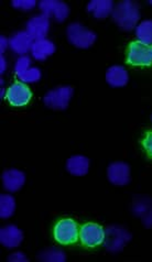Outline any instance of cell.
Returning <instances> with one entry per match:
<instances>
[{
    "mask_svg": "<svg viewBox=\"0 0 152 262\" xmlns=\"http://www.w3.org/2000/svg\"><path fill=\"white\" fill-rule=\"evenodd\" d=\"M133 212L141 218L142 224L147 228L152 227V201L147 198H138L134 201Z\"/></svg>",
    "mask_w": 152,
    "mask_h": 262,
    "instance_id": "14",
    "label": "cell"
},
{
    "mask_svg": "<svg viewBox=\"0 0 152 262\" xmlns=\"http://www.w3.org/2000/svg\"><path fill=\"white\" fill-rule=\"evenodd\" d=\"M31 68V59L27 55L20 56L14 64V72H16L17 77L23 75L24 73Z\"/></svg>",
    "mask_w": 152,
    "mask_h": 262,
    "instance_id": "24",
    "label": "cell"
},
{
    "mask_svg": "<svg viewBox=\"0 0 152 262\" xmlns=\"http://www.w3.org/2000/svg\"><path fill=\"white\" fill-rule=\"evenodd\" d=\"M16 210V200L9 194H3L0 196V217L7 220L13 215Z\"/></svg>",
    "mask_w": 152,
    "mask_h": 262,
    "instance_id": "20",
    "label": "cell"
},
{
    "mask_svg": "<svg viewBox=\"0 0 152 262\" xmlns=\"http://www.w3.org/2000/svg\"><path fill=\"white\" fill-rule=\"evenodd\" d=\"M79 239L88 248H95L104 244L105 229L98 224L88 223L79 229Z\"/></svg>",
    "mask_w": 152,
    "mask_h": 262,
    "instance_id": "7",
    "label": "cell"
},
{
    "mask_svg": "<svg viewBox=\"0 0 152 262\" xmlns=\"http://www.w3.org/2000/svg\"><path fill=\"white\" fill-rule=\"evenodd\" d=\"M3 184L6 191L8 192H17L24 186L26 182V176L24 172L16 169L7 170L3 173Z\"/></svg>",
    "mask_w": 152,
    "mask_h": 262,
    "instance_id": "15",
    "label": "cell"
},
{
    "mask_svg": "<svg viewBox=\"0 0 152 262\" xmlns=\"http://www.w3.org/2000/svg\"><path fill=\"white\" fill-rule=\"evenodd\" d=\"M24 240V232L14 225H8L0 230V243L6 248H16Z\"/></svg>",
    "mask_w": 152,
    "mask_h": 262,
    "instance_id": "13",
    "label": "cell"
},
{
    "mask_svg": "<svg viewBox=\"0 0 152 262\" xmlns=\"http://www.w3.org/2000/svg\"><path fill=\"white\" fill-rule=\"evenodd\" d=\"M149 4H150V5H152V2H149Z\"/></svg>",
    "mask_w": 152,
    "mask_h": 262,
    "instance_id": "30",
    "label": "cell"
},
{
    "mask_svg": "<svg viewBox=\"0 0 152 262\" xmlns=\"http://www.w3.org/2000/svg\"><path fill=\"white\" fill-rule=\"evenodd\" d=\"M136 36L138 41L152 46V20H144L137 26Z\"/></svg>",
    "mask_w": 152,
    "mask_h": 262,
    "instance_id": "21",
    "label": "cell"
},
{
    "mask_svg": "<svg viewBox=\"0 0 152 262\" xmlns=\"http://www.w3.org/2000/svg\"><path fill=\"white\" fill-rule=\"evenodd\" d=\"M39 8L43 16L53 18L57 23H63L70 14L69 6L61 0H42L39 3Z\"/></svg>",
    "mask_w": 152,
    "mask_h": 262,
    "instance_id": "8",
    "label": "cell"
},
{
    "mask_svg": "<svg viewBox=\"0 0 152 262\" xmlns=\"http://www.w3.org/2000/svg\"><path fill=\"white\" fill-rule=\"evenodd\" d=\"M67 35L71 45L79 49H89L96 41V33L78 23L69 25Z\"/></svg>",
    "mask_w": 152,
    "mask_h": 262,
    "instance_id": "2",
    "label": "cell"
},
{
    "mask_svg": "<svg viewBox=\"0 0 152 262\" xmlns=\"http://www.w3.org/2000/svg\"><path fill=\"white\" fill-rule=\"evenodd\" d=\"M54 239L61 245H72L79 238V228L74 220L63 218L56 223L53 229Z\"/></svg>",
    "mask_w": 152,
    "mask_h": 262,
    "instance_id": "4",
    "label": "cell"
},
{
    "mask_svg": "<svg viewBox=\"0 0 152 262\" xmlns=\"http://www.w3.org/2000/svg\"><path fill=\"white\" fill-rule=\"evenodd\" d=\"M130 239L132 235L126 229L112 226L105 230V248L111 252H119L124 249Z\"/></svg>",
    "mask_w": 152,
    "mask_h": 262,
    "instance_id": "6",
    "label": "cell"
},
{
    "mask_svg": "<svg viewBox=\"0 0 152 262\" xmlns=\"http://www.w3.org/2000/svg\"><path fill=\"white\" fill-rule=\"evenodd\" d=\"M6 70H7V61L5 59V56L2 55L0 56V73L3 74V73L6 72Z\"/></svg>",
    "mask_w": 152,
    "mask_h": 262,
    "instance_id": "29",
    "label": "cell"
},
{
    "mask_svg": "<svg viewBox=\"0 0 152 262\" xmlns=\"http://www.w3.org/2000/svg\"><path fill=\"white\" fill-rule=\"evenodd\" d=\"M41 71L38 69V68H30L29 70H27L23 75H20L18 78L20 79V82L23 83H30V84H33V83H37L39 82L41 79Z\"/></svg>",
    "mask_w": 152,
    "mask_h": 262,
    "instance_id": "23",
    "label": "cell"
},
{
    "mask_svg": "<svg viewBox=\"0 0 152 262\" xmlns=\"http://www.w3.org/2000/svg\"><path fill=\"white\" fill-rule=\"evenodd\" d=\"M11 5L13 6V8L18 10L30 11L37 6V2L35 0H12Z\"/></svg>",
    "mask_w": 152,
    "mask_h": 262,
    "instance_id": "25",
    "label": "cell"
},
{
    "mask_svg": "<svg viewBox=\"0 0 152 262\" xmlns=\"http://www.w3.org/2000/svg\"><path fill=\"white\" fill-rule=\"evenodd\" d=\"M106 82L112 87H124L129 82L127 70L120 65H114L106 72Z\"/></svg>",
    "mask_w": 152,
    "mask_h": 262,
    "instance_id": "16",
    "label": "cell"
},
{
    "mask_svg": "<svg viewBox=\"0 0 152 262\" xmlns=\"http://www.w3.org/2000/svg\"><path fill=\"white\" fill-rule=\"evenodd\" d=\"M32 45L33 40L27 31L16 32L9 38V48L19 55L24 56L29 51H31Z\"/></svg>",
    "mask_w": 152,
    "mask_h": 262,
    "instance_id": "12",
    "label": "cell"
},
{
    "mask_svg": "<svg viewBox=\"0 0 152 262\" xmlns=\"http://www.w3.org/2000/svg\"><path fill=\"white\" fill-rule=\"evenodd\" d=\"M56 51L55 45L48 39L33 41L31 48V54L37 61H46L49 56L54 54Z\"/></svg>",
    "mask_w": 152,
    "mask_h": 262,
    "instance_id": "17",
    "label": "cell"
},
{
    "mask_svg": "<svg viewBox=\"0 0 152 262\" xmlns=\"http://www.w3.org/2000/svg\"><path fill=\"white\" fill-rule=\"evenodd\" d=\"M114 10V2L112 0H92L88 5V11L96 19H105Z\"/></svg>",
    "mask_w": 152,
    "mask_h": 262,
    "instance_id": "18",
    "label": "cell"
},
{
    "mask_svg": "<svg viewBox=\"0 0 152 262\" xmlns=\"http://www.w3.org/2000/svg\"><path fill=\"white\" fill-rule=\"evenodd\" d=\"M142 145L144 150L147 151V154L152 157V131H149L146 137H144V139L142 140Z\"/></svg>",
    "mask_w": 152,
    "mask_h": 262,
    "instance_id": "26",
    "label": "cell"
},
{
    "mask_svg": "<svg viewBox=\"0 0 152 262\" xmlns=\"http://www.w3.org/2000/svg\"><path fill=\"white\" fill-rule=\"evenodd\" d=\"M113 19L120 29L124 31H132L137 27L140 20L139 6L135 2H120L114 7Z\"/></svg>",
    "mask_w": 152,
    "mask_h": 262,
    "instance_id": "1",
    "label": "cell"
},
{
    "mask_svg": "<svg viewBox=\"0 0 152 262\" xmlns=\"http://www.w3.org/2000/svg\"><path fill=\"white\" fill-rule=\"evenodd\" d=\"M107 178L114 185H127L130 182V167L125 162H114L108 166Z\"/></svg>",
    "mask_w": 152,
    "mask_h": 262,
    "instance_id": "11",
    "label": "cell"
},
{
    "mask_svg": "<svg viewBox=\"0 0 152 262\" xmlns=\"http://www.w3.org/2000/svg\"><path fill=\"white\" fill-rule=\"evenodd\" d=\"M73 94L74 91L71 86H60L48 92L43 97V101L49 108L55 109V111H64L69 107Z\"/></svg>",
    "mask_w": 152,
    "mask_h": 262,
    "instance_id": "5",
    "label": "cell"
},
{
    "mask_svg": "<svg viewBox=\"0 0 152 262\" xmlns=\"http://www.w3.org/2000/svg\"><path fill=\"white\" fill-rule=\"evenodd\" d=\"M67 170L72 176L84 177L90 170V160L84 156H73L67 162Z\"/></svg>",
    "mask_w": 152,
    "mask_h": 262,
    "instance_id": "19",
    "label": "cell"
},
{
    "mask_svg": "<svg viewBox=\"0 0 152 262\" xmlns=\"http://www.w3.org/2000/svg\"><path fill=\"white\" fill-rule=\"evenodd\" d=\"M40 261H47V262H64L67 260L65 253L57 249V248H50L40 253L38 258Z\"/></svg>",
    "mask_w": 152,
    "mask_h": 262,
    "instance_id": "22",
    "label": "cell"
},
{
    "mask_svg": "<svg viewBox=\"0 0 152 262\" xmlns=\"http://www.w3.org/2000/svg\"><path fill=\"white\" fill-rule=\"evenodd\" d=\"M6 97L9 104L14 107L26 106L32 97V93L29 87L23 83L18 82L12 84L6 93Z\"/></svg>",
    "mask_w": 152,
    "mask_h": 262,
    "instance_id": "9",
    "label": "cell"
},
{
    "mask_svg": "<svg viewBox=\"0 0 152 262\" xmlns=\"http://www.w3.org/2000/svg\"><path fill=\"white\" fill-rule=\"evenodd\" d=\"M9 47V39H7L6 36H0V53L2 55L6 52L7 48Z\"/></svg>",
    "mask_w": 152,
    "mask_h": 262,
    "instance_id": "28",
    "label": "cell"
},
{
    "mask_svg": "<svg viewBox=\"0 0 152 262\" xmlns=\"http://www.w3.org/2000/svg\"><path fill=\"white\" fill-rule=\"evenodd\" d=\"M127 62L134 67H150L152 65V46L140 41H134L127 50Z\"/></svg>",
    "mask_w": 152,
    "mask_h": 262,
    "instance_id": "3",
    "label": "cell"
},
{
    "mask_svg": "<svg viewBox=\"0 0 152 262\" xmlns=\"http://www.w3.org/2000/svg\"><path fill=\"white\" fill-rule=\"evenodd\" d=\"M151 119H152V117H151Z\"/></svg>",
    "mask_w": 152,
    "mask_h": 262,
    "instance_id": "31",
    "label": "cell"
},
{
    "mask_svg": "<svg viewBox=\"0 0 152 262\" xmlns=\"http://www.w3.org/2000/svg\"><path fill=\"white\" fill-rule=\"evenodd\" d=\"M50 29V19L46 16H34L29 19L26 27V31L31 36L33 41L47 39V34Z\"/></svg>",
    "mask_w": 152,
    "mask_h": 262,
    "instance_id": "10",
    "label": "cell"
},
{
    "mask_svg": "<svg viewBox=\"0 0 152 262\" xmlns=\"http://www.w3.org/2000/svg\"><path fill=\"white\" fill-rule=\"evenodd\" d=\"M7 260L11 261V262H28L29 261V259L26 257V254L24 252H20V251L11 253Z\"/></svg>",
    "mask_w": 152,
    "mask_h": 262,
    "instance_id": "27",
    "label": "cell"
}]
</instances>
